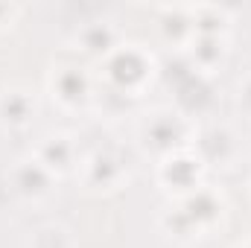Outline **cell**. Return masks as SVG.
<instances>
[{
    "mask_svg": "<svg viewBox=\"0 0 251 248\" xmlns=\"http://www.w3.org/2000/svg\"><path fill=\"white\" fill-rule=\"evenodd\" d=\"M35 161L56 178V175H64L73 170L76 164V146L67 134H47L35 152Z\"/></svg>",
    "mask_w": 251,
    "mask_h": 248,
    "instance_id": "cell-8",
    "label": "cell"
},
{
    "mask_svg": "<svg viewBox=\"0 0 251 248\" xmlns=\"http://www.w3.org/2000/svg\"><path fill=\"white\" fill-rule=\"evenodd\" d=\"M123 178V161L111 152H94L85 164V184L94 190H111Z\"/></svg>",
    "mask_w": 251,
    "mask_h": 248,
    "instance_id": "cell-11",
    "label": "cell"
},
{
    "mask_svg": "<svg viewBox=\"0 0 251 248\" xmlns=\"http://www.w3.org/2000/svg\"><path fill=\"white\" fill-rule=\"evenodd\" d=\"M131 99H134V94H126V91L111 88V85H105V91H100V108L105 114H111V117L126 114L131 108Z\"/></svg>",
    "mask_w": 251,
    "mask_h": 248,
    "instance_id": "cell-16",
    "label": "cell"
},
{
    "mask_svg": "<svg viewBox=\"0 0 251 248\" xmlns=\"http://www.w3.org/2000/svg\"><path fill=\"white\" fill-rule=\"evenodd\" d=\"M35 117V99L24 88H9L0 94V123L9 128H24Z\"/></svg>",
    "mask_w": 251,
    "mask_h": 248,
    "instance_id": "cell-10",
    "label": "cell"
},
{
    "mask_svg": "<svg viewBox=\"0 0 251 248\" xmlns=\"http://www.w3.org/2000/svg\"><path fill=\"white\" fill-rule=\"evenodd\" d=\"M29 248H73V240L62 225H41L38 231H32Z\"/></svg>",
    "mask_w": 251,
    "mask_h": 248,
    "instance_id": "cell-15",
    "label": "cell"
},
{
    "mask_svg": "<svg viewBox=\"0 0 251 248\" xmlns=\"http://www.w3.org/2000/svg\"><path fill=\"white\" fill-rule=\"evenodd\" d=\"M178 210L184 213V219L190 222V228L196 231V234H201V231H207L210 225H216L219 222V216H222V198L213 193V190H193L187 193L184 198H181V204H178Z\"/></svg>",
    "mask_w": 251,
    "mask_h": 248,
    "instance_id": "cell-6",
    "label": "cell"
},
{
    "mask_svg": "<svg viewBox=\"0 0 251 248\" xmlns=\"http://www.w3.org/2000/svg\"><path fill=\"white\" fill-rule=\"evenodd\" d=\"M190 47V64L196 70H213L225 59V38L222 35H193Z\"/></svg>",
    "mask_w": 251,
    "mask_h": 248,
    "instance_id": "cell-12",
    "label": "cell"
},
{
    "mask_svg": "<svg viewBox=\"0 0 251 248\" xmlns=\"http://www.w3.org/2000/svg\"><path fill=\"white\" fill-rule=\"evenodd\" d=\"M117 41H120V32H117V26L111 21H91L76 35L79 50L88 53V56H100V59H108L120 47Z\"/></svg>",
    "mask_w": 251,
    "mask_h": 248,
    "instance_id": "cell-9",
    "label": "cell"
},
{
    "mask_svg": "<svg viewBox=\"0 0 251 248\" xmlns=\"http://www.w3.org/2000/svg\"><path fill=\"white\" fill-rule=\"evenodd\" d=\"M9 181H12V190L29 201H38L44 198L50 190H53V175L35 161V158H26V161H18L9 173Z\"/></svg>",
    "mask_w": 251,
    "mask_h": 248,
    "instance_id": "cell-7",
    "label": "cell"
},
{
    "mask_svg": "<svg viewBox=\"0 0 251 248\" xmlns=\"http://www.w3.org/2000/svg\"><path fill=\"white\" fill-rule=\"evenodd\" d=\"M187 137V120L176 111H155L146 123L140 125V140L155 155H173L181 152V143Z\"/></svg>",
    "mask_w": 251,
    "mask_h": 248,
    "instance_id": "cell-2",
    "label": "cell"
},
{
    "mask_svg": "<svg viewBox=\"0 0 251 248\" xmlns=\"http://www.w3.org/2000/svg\"><path fill=\"white\" fill-rule=\"evenodd\" d=\"M190 18H193L196 35H222L228 26V15L219 6H196L190 9Z\"/></svg>",
    "mask_w": 251,
    "mask_h": 248,
    "instance_id": "cell-14",
    "label": "cell"
},
{
    "mask_svg": "<svg viewBox=\"0 0 251 248\" xmlns=\"http://www.w3.org/2000/svg\"><path fill=\"white\" fill-rule=\"evenodd\" d=\"M204 167H225L228 161H234L237 155V137L231 128L225 125H207L199 140H196V152H193Z\"/></svg>",
    "mask_w": 251,
    "mask_h": 248,
    "instance_id": "cell-4",
    "label": "cell"
},
{
    "mask_svg": "<svg viewBox=\"0 0 251 248\" xmlns=\"http://www.w3.org/2000/svg\"><path fill=\"white\" fill-rule=\"evenodd\" d=\"M201 161L193 155V152H173L164 158L161 164V184L167 190H176L181 193V198L199 190V175H201Z\"/></svg>",
    "mask_w": 251,
    "mask_h": 248,
    "instance_id": "cell-3",
    "label": "cell"
},
{
    "mask_svg": "<svg viewBox=\"0 0 251 248\" xmlns=\"http://www.w3.org/2000/svg\"><path fill=\"white\" fill-rule=\"evenodd\" d=\"M161 32L170 44H190L193 41V18L190 9H167L161 18Z\"/></svg>",
    "mask_w": 251,
    "mask_h": 248,
    "instance_id": "cell-13",
    "label": "cell"
},
{
    "mask_svg": "<svg viewBox=\"0 0 251 248\" xmlns=\"http://www.w3.org/2000/svg\"><path fill=\"white\" fill-rule=\"evenodd\" d=\"M15 15H18V6H12V3H0V29H6V26L15 21Z\"/></svg>",
    "mask_w": 251,
    "mask_h": 248,
    "instance_id": "cell-17",
    "label": "cell"
},
{
    "mask_svg": "<svg viewBox=\"0 0 251 248\" xmlns=\"http://www.w3.org/2000/svg\"><path fill=\"white\" fill-rule=\"evenodd\" d=\"M53 97L62 102L64 108H82L91 97H94V88H91V79L82 67L76 64H67V67H59L53 73Z\"/></svg>",
    "mask_w": 251,
    "mask_h": 248,
    "instance_id": "cell-5",
    "label": "cell"
},
{
    "mask_svg": "<svg viewBox=\"0 0 251 248\" xmlns=\"http://www.w3.org/2000/svg\"><path fill=\"white\" fill-rule=\"evenodd\" d=\"M149 76H152V59L143 50L131 47V44L117 47L105 59V82L111 88L126 91V94H134L137 97V91L149 82Z\"/></svg>",
    "mask_w": 251,
    "mask_h": 248,
    "instance_id": "cell-1",
    "label": "cell"
}]
</instances>
